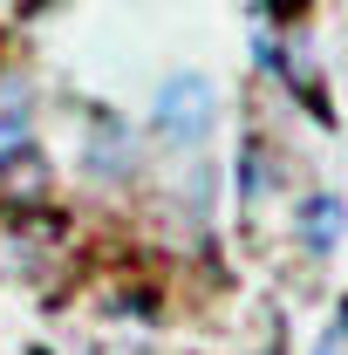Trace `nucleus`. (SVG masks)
<instances>
[{
	"label": "nucleus",
	"mask_w": 348,
	"mask_h": 355,
	"mask_svg": "<svg viewBox=\"0 0 348 355\" xmlns=\"http://www.w3.org/2000/svg\"><path fill=\"white\" fill-rule=\"evenodd\" d=\"M157 130H164V144H177V150H198L205 137H212V116H218V89L205 83V76H171V83L157 89Z\"/></svg>",
	"instance_id": "f257e3e1"
},
{
	"label": "nucleus",
	"mask_w": 348,
	"mask_h": 355,
	"mask_svg": "<svg viewBox=\"0 0 348 355\" xmlns=\"http://www.w3.org/2000/svg\"><path fill=\"white\" fill-rule=\"evenodd\" d=\"M239 178H246V198H260V191H266V157H260V144H246V164H239Z\"/></svg>",
	"instance_id": "20e7f679"
},
{
	"label": "nucleus",
	"mask_w": 348,
	"mask_h": 355,
	"mask_svg": "<svg viewBox=\"0 0 348 355\" xmlns=\"http://www.w3.org/2000/svg\"><path fill=\"white\" fill-rule=\"evenodd\" d=\"M21 150H28V96L14 83V89H0V164L21 157Z\"/></svg>",
	"instance_id": "7ed1b4c3"
},
{
	"label": "nucleus",
	"mask_w": 348,
	"mask_h": 355,
	"mask_svg": "<svg viewBox=\"0 0 348 355\" xmlns=\"http://www.w3.org/2000/svg\"><path fill=\"white\" fill-rule=\"evenodd\" d=\"M342 232H348V205L335 191H307L301 198V246L307 253H335Z\"/></svg>",
	"instance_id": "f03ea898"
},
{
	"label": "nucleus",
	"mask_w": 348,
	"mask_h": 355,
	"mask_svg": "<svg viewBox=\"0 0 348 355\" xmlns=\"http://www.w3.org/2000/svg\"><path fill=\"white\" fill-rule=\"evenodd\" d=\"M321 355H348V321H342V328H328V335H321Z\"/></svg>",
	"instance_id": "39448f33"
}]
</instances>
